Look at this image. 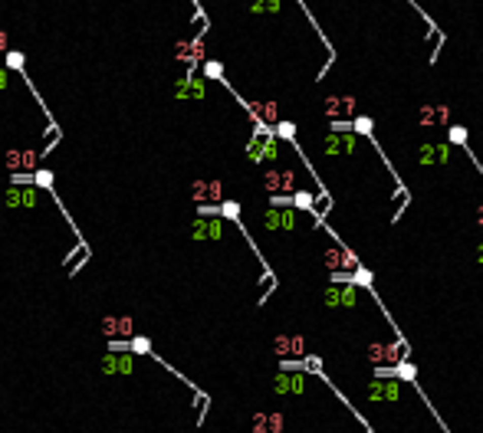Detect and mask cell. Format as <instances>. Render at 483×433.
<instances>
[{"label":"cell","mask_w":483,"mask_h":433,"mask_svg":"<svg viewBox=\"0 0 483 433\" xmlns=\"http://www.w3.org/2000/svg\"><path fill=\"white\" fill-rule=\"evenodd\" d=\"M401 354H404L401 345H372V348H368V358L378 361V365H398Z\"/></svg>","instance_id":"cell-1"},{"label":"cell","mask_w":483,"mask_h":433,"mask_svg":"<svg viewBox=\"0 0 483 433\" xmlns=\"http://www.w3.org/2000/svg\"><path fill=\"white\" fill-rule=\"evenodd\" d=\"M447 118H450V109H447V105H424L421 112H417V122L428 125V128H431V125H444Z\"/></svg>","instance_id":"cell-2"},{"label":"cell","mask_w":483,"mask_h":433,"mask_svg":"<svg viewBox=\"0 0 483 433\" xmlns=\"http://www.w3.org/2000/svg\"><path fill=\"white\" fill-rule=\"evenodd\" d=\"M191 197L204 200V207H207V200H220V181H198L191 187Z\"/></svg>","instance_id":"cell-3"},{"label":"cell","mask_w":483,"mask_h":433,"mask_svg":"<svg viewBox=\"0 0 483 433\" xmlns=\"http://www.w3.org/2000/svg\"><path fill=\"white\" fill-rule=\"evenodd\" d=\"M253 430L256 433H279V430H283V420H279L276 414H256Z\"/></svg>","instance_id":"cell-4"},{"label":"cell","mask_w":483,"mask_h":433,"mask_svg":"<svg viewBox=\"0 0 483 433\" xmlns=\"http://www.w3.org/2000/svg\"><path fill=\"white\" fill-rule=\"evenodd\" d=\"M293 171H273V174H267V187L270 191H289L293 187Z\"/></svg>","instance_id":"cell-5"},{"label":"cell","mask_w":483,"mask_h":433,"mask_svg":"<svg viewBox=\"0 0 483 433\" xmlns=\"http://www.w3.org/2000/svg\"><path fill=\"white\" fill-rule=\"evenodd\" d=\"M115 332H122V335H128L132 332V318H106L102 322V335H115Z\"/></svg>","instance_id":"cell-6"},{"label":"cell","mask_w":483,"mask_h":433,"mask_svg":"<svg viewBox=\"0 0 483 433\" xmlns=\"http://www.w3.org/2000/svg\"><path fill=\"white\" fill-rule=\"evenodd\" d=\"M273 348H276L279 354H299V351H303V341H299V338H286V335H283V338L273 341Z\"/></svg>","instance_id":"cell-7"},{"label":"cell","mask_w":483,"mask_h":433,"mask_svg":"<svg viewBox=\"0 0 483 433\" xmlns=\"http://www.w3.org/2000/svg\"><path fill=\"white\" fill-rule=\"evenodd\" d=\"M250 151H253V155H250L253 161H256V158H276V145H273V141H256Z\"/></svg>","instance_id":"cell-8"},{"label":"cell","mask_w":483,"mask_h":433,"mask_svg":"<svg viewBox=\"0 0 483 433\" xmlns=\"http://www.w3.org/2000/svg\"><path fill=\"white\" fill-rule=\"evenodd\" d=\"M342 112H352V99H329L326 105V115H342Z\"/></svg>","instance_id":"cell-9"},{"label":"cell","mask_w":483,"mask_h":433,"mask_svg":"<svg viewBox=\"0 0 483 433\" xmlns=\"http://www.w3.org/2000/svg\"><path fill=\"white\" fill-rule=\"evenodd\" d=\"M447 158V148L444 145H431V148L421 151V161H444Z\"/></svg>","instance_id":"cell-10"},{"label":"cell","mask_w":483,"mask_h":433,"mask_svg":"<svg viewBox=\"0 0 483 433\" xmlns=\"http://www.w3.org/2000/svg\"><path fill=\"white\" fill-rule=\"evenodd\" d=\"M326 266H352V256L339 253V249H329L326 253Z\"/></svg>","instance_id":"cell-11"},{"label":"cell","mask_w":483,"mask_h":433,"mask_svg":"<svg viewBox=\"0 0 483 433\" xmlns=\"http://www.w3.org/2000/svg\"><path fill=\"white\" fill-rule=\"evenodd\" d=\"M279 0H250V10H276Z\"/></svg>","instance_id":"cell-12"},{"label":"cell","mask_w":483,"mask_h":433,"mask_svg":"<svg viewBox=\"0 0 483 433\" xmlns=\"http://www.w3.org/2000/svg\"><path fill=\"white\" fill-rule=\"evenodd\" d=\"M0 50H7V37H4V33H0Z\"/></svg>","instance_id":"cell-13"},{"label":"cell","mask_w":483,"mask_h":433,"mask_svg":"<svg viewBox=\"0 0 483 433\" xmlns=\"http://www.w3.org/2000/svg\"><path fill=\"white\" fill-rule=\"evenodd\" d=\"M480 223H483V216H480Z\"/></svg>","instance_id":"cell-14"}]
</instances>
